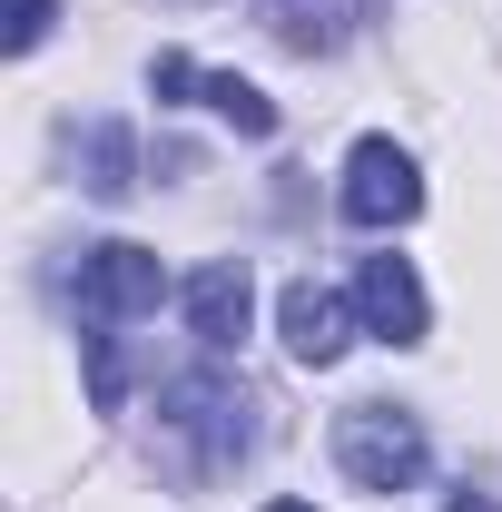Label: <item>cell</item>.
<instances>
[{
	"label": "cell",
	"instance_id": "6da1fadb",
	"mask_svg": "<svg viewBox=\"0 0 502 512\" xmlns=\"http://www.w3.org/2000/svg\"><path fill=\"white\" fill-rule=\"evenodd\" d=\"M335 463H345V483H365V493H414L424 483V414H404V404H345L335 414Z\"/></svg>",
	"mask_w": 502,
	"mask_h": 512
},
{
	"label": "cell",
	"instance_id": "7a4b0ae2",
	"mask_svg": "<svg viewBox=\"0 0 502 512\" xmlns=\"http://www.w3.org/2000/svg\"><path fill=\"white\" fill-rule=\"evenodd\" d=\"M158 404H168V424L197 444V463L217 473V463H237V453L256 444V394L227 365H197V375H168L158 384Z\"/></svg>",
	"mask_w": 502,
	"mask_h": 512
},
{
	"label": "cell",
	"instance_id": "3957f363",
	"mask_svg": "<svg viewBox=\"0 0 502 512\" xmlns=\"http://www.w3.org/2000/svg\"><path fill=\"white\" fill-rule=\"evenodd\" d=\"M158 296H168L158 247H138V237H99V247H79V276H69L79 325H128V316H148Z\"/></svg>",
	"mask_w": 502,
	"mask_h": 512
},
{
	"label": "cell",
	"instance_id": "277c9868",
	"mask_svg": "<svg viewBox=\"0 0 502 512\" xmlns=\"http://www.w3.org/2000/svg\"><path fill=\"white\" fill-rule=\"evenodd\" d=\"M335 207H345V227L384 237V227H404V217L424 207V168H414L394 138H355V148H345V188H335Z\"/></svg>",
	"mask_w": 502,
	"mask_h": 512
},
{
	"label": "cell",
	"instance_id": "5b68a950",
	"mask_svg": "<svg viewBox=\"0 0 502 512\" xmlns=\"http://www.w3.org/2000/svg\"><path fill=\"white\" fill-rule=\"evenodd\" d=\"M178 306H188V335L207 345V355H237V345H247V325H256V276H247V256H207L188 286H178Z\"/></svg>",
	"mask_w": 502,
	"mask_h": 512
},
{
	"label": "cell",
	"instance_id": "8992f818",
	"mask_svg": "<svg viewBox=\"0 0 502 512\" xmlns=\"http://www.w3.org/2000/svg\"><path fill=\"white\" fill-rule=\"evenodd\" d=\"M355 316H365V335H384V345H424V335H434V306H424L414 256H355Z\"/></svg>",
	"mask_w": 502,
	"mask_h": 512
},
{
	"label": "cell",
	"instance_id": "52a82bcc",
	"mask_svg": "<svg viewBox=\"0 0 502 512\" xmlns=\"http://www.w3.org/2000/svg\"><path fill=\"white\" fill-rule=\"evenodd\" d=\"M355 296H335V286H315V276H296L286 296H276V335H286V355L296 365H335L345 345H355Z\"/></svg>",
	"mask_w": 502,
	"mask_h": 512
},
{
	"label": "cell",
	"instance_id": "ba28073f",
	"mask_svg": "<svg viewBox=\"0 0 502 512\" xmlns=\"http://www.w3.org/2000/svg\"><path fill=\"white\" fill-rule=\"evenodd\" d=\"M69 168H79V188L99 197V207L138 197V138H128V119H89L69 138Z\"/></svg>",
	"mask_w": 502,
	"mask_h": 512
},
{
	"label": "cell",
	"instance_id": "9c48e42d",
	"mask_svg": "<svg viewBox=\"0 0 502 512\" xmlns=\"http://www.w3.org/2000/svg\"><path fill=\"white\" fill-rule=\"evenodd\" d=\"M188 109H217L227 128H247V138H276V99L256 89V79H237V69H197V99Z\"/></svg>",
	"mask_w": 502,
	"mask_h": 512
},
{
	"label": "cell",
	"instance_id": "30bf717a",
	"mask_svg": "<svg viewBox=\"0 0 502 512\" xmlns=\"http://www.w3.org/2000/svg\"><path fill=\"white\" fill-rule=\"evenodd\" d=\"M50 20H60V0H10V20H0V50H10V60H30V50L50 40Z\"/></svg>",
	"mask_w": 502,
	"mask_h": 512
},
{
	"label": "cell",
	"instance_id": "8fae6325",
	"mask_svg": "<svg viewBox=\"0 0 502 512\" xmlns=\"http://www.w3.org/2000/svg\"><path fill=\"white\" fill-rule=\"evenodd\" d=\"M148 89H158V109H188L197 99V60L188 50H158V60H148Z\"/></svg>",
	"mask_w": 502,
	"mask_h": 512
},
{
	"label": "cell",
	"instance_id": "7c38bea8",
	"mask_svg": "<svg viewBox=\"0 0 502 512\" xmlns=\"http://www.w3.org/2000/svg\"><path fill=\"white\" fill-rule=\"evenodd\" d=\"M266 512H315V503H296V493H286V503H266Z\"/></svg>",
	"mask_w": 502,
	"mask_h": 512
},
{
	"label": "cell",
	"instance_id": "4fadbf2b",
	"mask_svg": "<svg viewBox=\"0 0 502 512\" xmlns=\"http://www.w3.org/2000/svg\"><path fill=\"white\" fill-rule=\"evenodd\" d=\"M453 512H493V503H453Z\"/></svg>",
	"mask_w": 502,
	"mask_h": 512
},
{
	"label": "cell",
	"instance_id": "5bb4252c",
	"mask_svg": "<svg viewBox=\"0 0 502 512\" xmlns=\"http://www.w3.org/2000/svg\"><path fill=\"white\" fill-rule=\"evenodd\" d=\"M286 10H306V0H286Z\"/></svg>",
	"mask_w": 502,
	"mask_h": 512
}]
</instances>
